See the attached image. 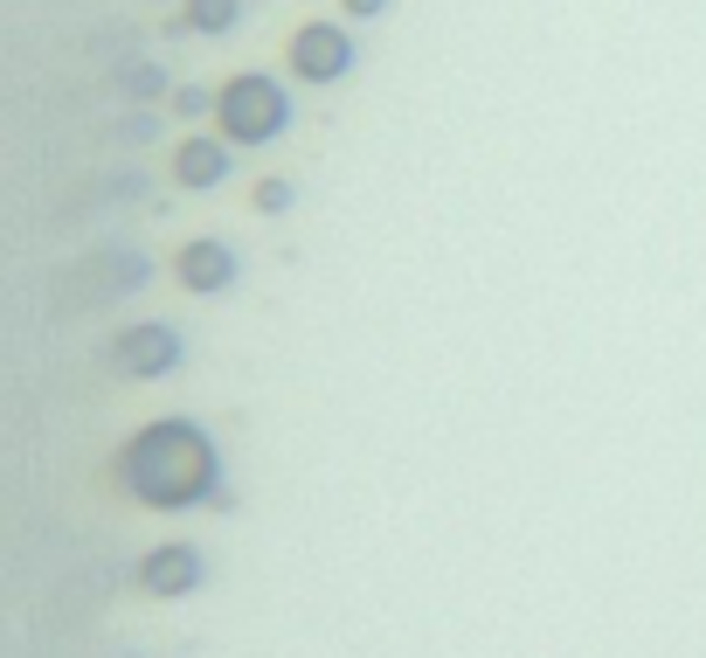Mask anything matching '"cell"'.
<instances>
[{"mask_svg":"<svg viewBox=\"0 0 706 658\" xmlns=\"http://www.w3.org/2000/svg\"><path fill=\"white\" fill-rule=\"evenodd\" d=\"M118 479H125V492H133L139 506L180 513V506H194V499L215 492V443H208L194 424L167 416V424H146L118 451Z\"/></svg>","mask_w":706,"mask_h":658,"instance_id":"6da1fadb","label":"cell"},{"mask_svg":"<svg viewBox=\"0 0 706 658\" xmlns=\"http://www.w3.org/2000/svg\"><path fill=\"white\" fill-rule=\"evenodd\" d=\"M284 118H292V104H284V91L271 84V76H229V84L215 91V125H222V139H235V146L277 139Z\"/></svg>","mask_w":706,"mask_h":658,"instance_id":"7a4b0ae2","label":"cell"},{"mask_svg":"<svg viewBox=\"0 0 706 658\" xmlns=\"http://www.w3.org/2000/svg\"><path fill=\"white\" fill-rule=\"evenodd\" d=\"M284 56H292L298 84H333V76L354 70V42H347V29H333V21H305Z\"/></svg>","mask_w":706,"mask_h":658,"instance_id":"3957f363","label":"cell"},{"mask_svg":"<svg viewBox=\"0 0 706 658\" xmlns=\"http://www.w3.org/2000/svg\"><path fill=\"white\" fill-rule=\"evenodd\" d=\"M173 361H180V340H173V326H125V333L112 340V367H118V375H133V382L167 375Z\"/></svg>","mask_w":706,"mask_h":658,"instance_id":"277c9868","label":"cell"},{"mask_svg":"<svg viewBox=\"0 0 706 658\" xmlns=\"http://www.w3.org/2000/svg\"><path fill=\"white\" fill-rule=\"evenodd\" d=\"M173 278L180 284H188V292H229V284H235V257L215 243V236H194V243L188 250H173Z\"/></svg>","mask_w":706,"mask_h":658,"instance_id":"5b68a950","label":"cell"},{"mask_svg":"<svg viewBox=\"0 0 706 658\" xmlns=\"http://www.w3.org/2000/svg\"><path fill=\"white\" fill-rule=\"evenodd\" d=\"M139 583H146V596H188L201 583V547H188V541L152 547V555L139 562Z\"/></svg>","mask_w":706,"mask_h":658,"instance_id":"8992f818","label":"cell"},{"mask_svg":"<svg viewBox=\"0 0 706 658\" xmlns=\"http://www.w3.org/2000/svg\"><path fill=\"white\" fill-rule=\"evenodd\" d=\"M167 167H173L180 188H222V174H229V146H222V132H215V139H208V132L180 139Z\"/></svg>","mask_w":706,"mask_h":658,"instance_id":"52a82bcc","label":"cell"},{"mask_svg":"<svg viewBox=\"0 0 706 658\" xmlns=\"http://www.w3.org/2000/svg\"><path fill=\"white\" fill-rule=\"evenodd\" d=\"M235 14H243V0H188V29L194 35H229Z\"/></svg>","mask_w":706,"mask_h":658,"instance_id":"ba28073f","label":"cell"},{"mask_svg":"<svg viewBox=\"0 0 706 658\" xmlns=\"http://www.w3.org/2000/svg\"><path fill=\"white\" fill-rule=\"evenodd\" d=\"M256 208H264V216H284V208H292V188H284V180H256Z\"/></svg>","mask_w":706,"mask_h":658,"instance_id":"9c48e42d","label":"cell"},{"mask_svg":"<svg viewBox=\"0 0 706 658\" xmlns=\"http://www.w3.org/2000/svg\"><path fill=\"white\" fill-rule=\"evenodd\" d=\"M173 104H180V118H201V112H215V97H201V91H180Z\"/></svg>","mask_w":706,"mask_h":658,"instance_id":"30bf717a","label":"cell"},{"mask_svg":"<svg viewBox=\"0 0 706 658\" xmlns=\"http://www.w3.org/2000/svg\"><path fill=\"white\" fill-rule=\"evenodd\" d=\"M339 8H347L354 21H375V14H388V0H339Z\"/></svg>","mask_w":706,"mask_h":658,"instance_id":"8fae6325","label":"cell"}]
</instances>
